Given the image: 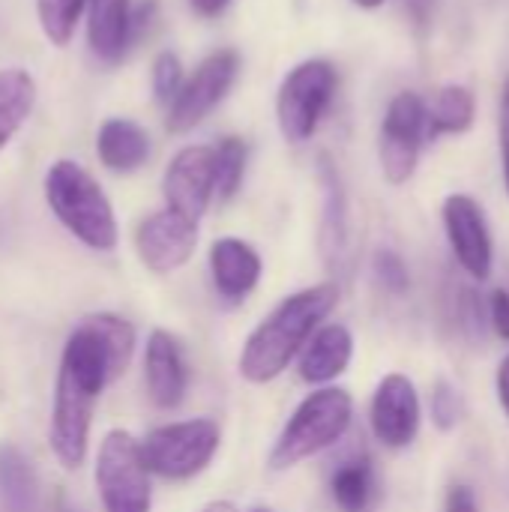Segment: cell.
<instances>
[{"mask_svg":"<svg viewBox=\"0 0 509 512\" xmlns=\"http://www.w3.org/2000/svg\"><path fill=\"white\" fill-rule=\"evenodd\" d=\"M354 3H357L360 9H378V6H381L384 0H354Z\"/></svg>","mask_w":509,"mask_h":512,"instance_id":"obj_35","label":"cell"},{"mask_svg":"<svg viewBox=\"0 0 509 512\" xmlns=\"http://www.w3.org/2000/svg\"><path fill=\"white\" fill-rule=\"evenodd\" d=\"M135 348V330L117 315H87L63 345L54 411H51V450L63 468H78L87 456L93 408L102 390L123 375Z\"/></svg>","mask_w":509,"mask_h":512,"instance_id":"obj_1","label":"cell"},{"mask_svg":"<svg viewBox=\"0 0 509 512\" xmlns=\"http://www.w3.org/2000/svg\"><path fill=\"white\" fill-rule=\"evenodd\" d=\"M66 512H72V510H66Z\"/></svg>","mask_w":509,"mask_h":512,"instance_id":"obj_37","label":"cell"},{"mask_svg":"<svg viewBox=\"0 0 509 512\" xmlns=\"http://www.w3.org/2000/svg\"><path fill=\"white\" fill-rule=\"evenodd\" d=\"M426 141V102L414 90L396 93L378 135V159L387 183L402 186L414 177Z\"/></svg>","mask_w":509,"mask_h":512,"instance_id":"obj_8","label":"cell"},{"mask_svg":"<svg viewBox=\"0 0 509 512\" xmlns=\"http://www.w3.org/2000/svg\"><path fill=\"white\" fill-rule=\"evenodd\" d=\"M354 417V402L351 393L339 387H324L300 402V408L291 414L285 423L273 453H270V468L273 471H288L321 450L333 447L351 426Z\"/></svg>","mask_w":509,"mask_h":512,"instance_id":"obj_4","label":"cell"},{"mask_svg":"<svg viewBox=\"0 0 509 512\" xmlns=\"http://www.w3.org/2000/svg\"><path fill=\"white\" fill-rule=\"evenodd\" d=\"M87 42L99 60L117 63L132 42V3L87 0Z\"/></svg>","mask_w":509,"mask_h":512,"instance_id":"obj_17","label":"cell"},{"mask_svg":"<svg viewBox=\"0 0 509 512\" xmlns=\"http://www.w3.org/2000/svg\"><path fill=\"white\" fill-rule=\"evenodd\" d=\"M150 474L165 480H189L201 474L219 450V426L213 420H183L153 429L138 441Z\"/></svg>","mask_w":509,"mask_h":512,"instance_id":"obj_6","label":"cell"},{"mask_svg":"<svg viewBox=\"0 0 509 512\" xmlns=\"http://www.w3.org/2000/svg\"><path fill=\"white\" fill-rule=\"evenodd\" d=\"M498 396H501V405L509 414V357H504L501 369H498Z\"/></svg>","mask_w":509,"mask_h":512,"instance_id":"obj_33","label":"cell"},{"mask_svg":"<svg viewBox=\"0 0 509 512\" xmlns=\"http://www.w3.org/2000/svg\"><path fill=\"white\" fill-rule=\"evenodd\" d=\"M333 501L342 512H366L375 495V471L366 456L348 459L336 468L330 480Z\"/></svg>","mask_w":509,"mask_h":512,"instance_id":"obj_23","label":"cell"},{"mask_svg":"<svg viewBox=\"0 0 509 512\" xmlns=\"http://www.w3.org/2000/svg\"><path fill=\"white\" fill-rule=\"evenodd\" d=\"M489 324L504 342H509V294L504 288L492 291L489 297Z\"/></svg>","mask_w":509,"mask_h":512,"instance_id":"obj_29","label":"cell"},{"mask_svg":"<svg viewBox=\"0 0 509 512\" xmlns=\"http://www.w3.org/2000/svg\"><path fill=\"white\" fill-rule=\"evenodd\" d=\"M240 72V54L231 48L213 51L210 57H204L198 63V69L180 84L177 96L168 102V132L183 135L189 129H195L234 87Z\"/></svg>","mask_w":509,"mask_h":512,"instance_id":"obj_9","label":"cell"},{"mask_svg":"<svg viewBox=\"0 0 509 512\" xmlns=\"http://www.w3.org/2000/svg\"><path fill=\"white\" fill-rule=\"evenodd\" d=\"M444 512H480L477 510V495H474L468 486H453V489L447 492Z\"/></svg>","mask_w":509,"mask_h":512,"instance_id":"obj_30","label":"cell"},{"mask_svg":"<svg viewBox=\"0 0 509 512\" xmlns=\"http://www.w3.org/2000/svg\"><path fill=\"white\" fill-rule=\"evenodd\" d=\"M336 303V282H321L285 297L246 339L240 354V375L252 384H267L279 378L303 351L309 336L321 327V321L336 309Z\"/></svg>","mask_w":509,"mask_h":512,"instance_id":"obj_2","label":"cell"},{"mask_svg":"<svg viewBox=\"0 0 509 512\" xmlns=\"http://www.w3.org/2000/svg\"><path fill=\"white\" fill-rule=\"evenodd\" d=\"M375 279H378L390 294H405L408 285H411L408 267H405V261H402L393 249L375 252Z\"/></svg>","mask_w":509,"mask_h":512,"instance_id":"obj_28","label":"cell"},{"mask_svg":"<svg viewBox=\"0 0 509 512\" xmlns=\"http://www.w3.org/2000/svg\"><path fill=\"white\" fill-rule=\"evenodd\" d=\"M477 96L465 84H447L426 105V138L438 135H462L474 126Z\"/></svg>","mask_w":509,"mask_h":512,"instance_id":"obj_20","label":"cell"},{"mask_svg":"<svg viewBox=\"0 0 509 512\" xmlns=\"http://www.w3.org/2000/svg\"><path fill=\"white\" fill-rule=\"evenodd\" d=\"M195 243H198V222L168 207L147 216L135 231L138 258L153 273H174L177 267H183L192 258Z\"/></svg>","mask_w":509,"mask_h":512,"instance_id":"obj_10","label":"cell"},{"mask_svg":"<svg viewBox=\"0 0 509 512\" xmlns=\"http://www.w3.org/2000/svg\"><path fill=\"white\" fill-rule=\"evenodd\" d=\"M213 147L192 144L183 147L165 168L162 195L168 210L198 222L213 198Z\"/></svg>","mask_w":509,"mask_h":512,"instance_id":"obj_11","label":"cell"},{"mask_svg":"<svg viewBox=\"0 0 509 512\" xmlns=\"http://www.w3.org/2000/svg\"><path fill=\"white\" fill-rule=\"evenodd\" d=\"M210 273L213 285L225 300H243L252 294V288L261 279V255L237 240V237H222L210 246Z\"/></svg>","mask_w":509,"mask_h":512,"instance_id":"obj_15","label":"cell"},{"mask_svg":"<svg viewBox=\"0 0 509 512\" xmlns=\"http://www.w3.org/2000/svg\"><path fill=\"white\" fill-rule=\"evenodd\" d=\"M246 156H249V147L237 135H228L219 141V147H213V183H216L213 195H219L222 201L237 195L243 174H246Z\"/></svg>","mask_w":509,"mask_h":512,"instance_id":"obj_24","label":"cell"},{"mask_svg":"<svg viewBox=\"0 0 509 512\" xmlns=\"http://www.w3.org/2000/svg\"><path fill=\"white\" fill-rule=\"evenodd\" d=\"M192 3V9L198 12V15H204V18H216V15H222L228 6H231V0H189Z\"/></svg>","mask_w":509,"mask_h":512,"instance_id":"obj_32","label":"cell"},{"mask_svg":"<svg viewBox=\"0 0 509 512\" xmlns=\"http://www.w3.org/2000/svg\"><path fill=\"white\" fill-rule=\"evenodd\" d=\"M96 156L114 174L138 171L150 156V135L126 117H108L96 135Z\"/></svg>","mask_w":509,"mask_h":512,"instance_id":"obj_18","label":"cell"},{"mask_svg":"<svg viewBox=\"0 0 509 512\" xmlns=\"http://www.w3.org/2000/svg\"><path fill=\"white\" fill-rule=\"evenodd\" d=\"M201 512H237V510H234V504H228V501H216V504H207Z\"/></svg>","mask_w":509,"mask_h":512,"instance_id":"obj_34","label":"cell"},{"mask_svg":"<svg viewBox=\"0 0 509 512\" xmlns=\"http://www.w3.org/2000/svg\"><path fill=\"white\" fill-rule=\"evenodd\" d=\"M45 201L63 228L96 252L117 246V219L108 195L72 159H57L45 174Z\"/></svg>","mask_w":509,"mask_h":512,"instance_id":"obj_3","label":"cell"},{"mask_svg":"<svg viewBox=\"0 0 509 512\" xmlns=\"http://www.w3.org/2000/svg\"><path fill=\"white\" fill-rule=\"evenodd\" d=\"M87 0H36V15L45 39L57 48H66L75 36Z\"/></svg>","mask_w":509,"mask_h":512,"instance_id":"obj_25","label":"cell"},{"mask_svg":"<svg viewBox=\"0 0 509 512\" xmlns=\"http://www.w3.org/2000/svg\"><path fill=\"white\" fill-rule=\"evenodd\" d=\"M372 432L390 450H405L420 432V399L405 375H387L372 399Z\"/></svg>","mask_w":509,"mask_h":512,"instance_id":"obj_13","label":"cell"},{"mask_svg":"<svg viewBox=\"0 0 509 512\" xmlns=\"http://www.w3.org/2000/svg\"><path fill=\"white\" fill-rule=\"evenodd\" d=\"M258 512H267V510H258Z\"/></svg>","mask_w":509,"mask_h":512,"instance_id":"obj_36","label":"cell"},{"mask_svg":"<svg viewBox=\"0 0 509 512\" xmlns=\"http://www.w3.org/2000/svg\"><path fill=\"white\" fill-rule=\"evenodd\" d=\"M144 378H147L150 402L156 408L168 411L183 402L186 387H189V372H186L180 342L171 333H165V330L150 333L147 351H144Z\"/></svg>","mask_w":509,"mask_h":512,"instance_id":"obj_14","label":"cell"},{"mask_svg":"<svg viewBox=\"0 0 509 512\" xmlns=\"http://www.w3.org/2000/svg\"><path fill=\"white\" fill-rule=\"evenodd\" d=\"M36 105V81L27 69H0V150L18 135Z\"/></svg>","mask_w":509,"mask_h":512,"instance_id":"obj_21","label":"cell"},{"mask_svg":"<svg viewBox=\"0 0 509 512\" xmlns=\"http://www.w3.org/2000/svg\"><path fill=\"white\" fill-rule=\"evenodd\" d=\"M318 180L324 189V219H321V252L330 264L345 255L348 246V198L339 168L330 156L318 159Z\"/></svg>","mask_w":509,"mask_h":512,"instance_id":"obj_19","label":"cell"},{"mask_svg":"<svg viewBox=\"0 0 509 512\" xmlns=\"http://www.w3.org/2000/svg\"><path fill=\"white\" fill-rule=\"evenodd\" d=\"M150 84H153V93L159 102H171L183 84V63L177 54L171 51H162L156 60H153V69H150Z\"/></svg>","mask_w":509,"mask_h":512,"instance_id":"obj_26","label":"cell"},{"mask_svg":"<svg viewBox=\"0 0 509 512\" xmlns=\"http://www.w3.org/2000/svg\"><path fill=\"white\" fill-rule=\"evenodd\" d=\"M96 489L105 512H150V471L129 432L114 429L105 435L96 456Z\"/></svg>","mask_w":509,"mask_h":512,"instance_id":"obj_7","label":"cell"},{"mask_svg":"<svg viewBox=\"0 0 509 512\" xmlns=\"http://www.w3.org/2000/svg\"><path fill=\"white\" fill-rule=\"evenodd\" d=\"M501 159H504V183L509 195V81L504 84V96H501Z\"/></svg>","mask_w":509,"mask_h":512,"instance_id":"obj_31","label":"cell"},{"mask_svg":"<svg viewBox=\"0 0 509 512\" xmlns=\"http://www.w3.org/2000/svg\"><path fill=\"white\" fill-rule=\"evenodd\" d=\"M465 414V405H462V396L459 390L450 384V381H438L435 384V393H432V420L441 432L453 429Z\"/></svg>","mask_w":509,"mask_h":512,"instance_id":"obj_27","label":"cell"},{"mask_svg":"<svg viewBox=\"0 0 509 512\" xmlns=\"http://www.w3.org/2000/svg\"><path fill=\"white\" fill-rule=\"evenodd\" d=\"M0 501L6 512H36L39 504L36 474L24 453L12 444L0 447Z\"/></svg>","mask_w":509,"mask_h":512,"instance_id":"obj_22","label":"cell"},{"mask_svg":"<svg viewBox=\"0 0 509 512\" xmlns=\"http://www.w3.org/2000/svg\"><path fill=\"white\" fill-rule=\"evenodd\" d=\"M444 228L453 246L456 261L474 279H486L492 273V234L483 207L471 195H450L444 201Z\"/></svg>","mask_w":509,"mask_h":512,"instance_id":"obj_12","label":"cell"},{"mask_svg":"<svg viewBox=\"0 0 509 512\" xmlns=\"http://www.w3.org/2000/svg\"><path fill=\"white\" fill-rule=\"evenodd\" d=\"M354 357V339L348 327L342 324H327L318 327L309 342L303 345L300 354V378L306 384H327L339 378Z\"/></svg>","mask_w":509,"mask_h":512,"instance_id":"obj_16","label":"cell"},{"mask_svg":"<svg viewBox=\"0 0 509 512\" xmlns=\"http://www.w3.org/2000/svg\"><path fill=\"white\" fill-rule=\"evenodd\" d=\"M336 84H339L336 66L321 57L297 63L282 78V87L276 96V120H279L285 141L303 144L315 135V129L321 126L336 96Z\"/></svg>","mask_w":509,"mask_h":512,"instance_id":"obj_5","label":"cell"}]
</instances>
